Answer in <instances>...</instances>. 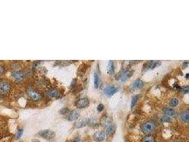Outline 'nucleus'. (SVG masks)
<instances>
[{"mask_svg":"<svg viewBox=\"0 0 189 142\" xmlns=\"http://www.w3.org/2000/svg\"><path fill=\"white\" fill-rule=\"evenodd\" d=\"M11 90V85L7 82H0V93L3 94H7Z\"/></svg>","mask_w":189,"mask_h":142,"instance_id":"obj_5","label":"nucleus"},{"mask_svg":"<svg viewBox=\"0 0 189 142\" xmlns=\"http://www.w3.org/2000/svg\"><path fill=\"white\" fill-rule=\"evenodd\" d=\"M179 104V100H178V98L176 97H173L169 101V105H170L171 107H176Z\"/></svg>","mask_w":189,"mask_h":142,"instance_id":"obj_21","label":"nucleus"},{"mask_svg":"<svg viewBox=\"0 0 189 142\" xmlns=\"http://www.w3.org/2000/svg\"><path fill=\"white\" fill-rule=\"evenodd\" d=\"M162 122H164V123H169V122H171V117L164 115V116L162 117Z\"/></svg>","mask_w":189,"mask_h":142,"instance_id":"obj_25","label":"nucleus"},{"mask_svg":"<svg viewBox=\"0 0 189 142\" xmlns=\"http://www.w3.org/2000/svg\"><path fill=\"white\" fill-rule=\"evenodd\" d=\"M80 113L79 111L74 109V110H71L67 114V116H66V119L68 121H76L79 118Z\"/></svg>","mask_w":189,"mask_h":142,"instance_id":"obj_6","label":"nucleus"},{"mask_svg":"<svg viewBox=\"0 0 189 142\" xmlns=\"http://www.w3.org/2000/svg\"><path fill=\"white\" fill-rule=\"evenodd\" d=\"M118 91V89L114 85H108L104 89V94L107 97H111Z\"/></svg>","mask_w":189,"mask_h":142,"instance_id":"obj_8","label":"nucleus"},{"mask_svg":"<svg viewBox=\"0 0 189 142\" xmlns=\"http://www.w3.org/2000/svg\"><path fill=\"white\" fill-rule=\"evenodd\" d=\"M37 134L40 137H42V138L48 140L52 139H54L56 136L55 132L51 129L41 130V131H38Z\"/></svg>","mask_w":189,"mask_h":142,"instance_id":"obj_2","label":"nucleus"},{"mask_svg":"<svg viewBox=\"0 0 189 142\" xmlns=\"http://www.w3.org/2000/svg\"><path fill=\"white\" fill-rule=\"evenodd\" d=\"M28 94L30 97L31 99H32L34 101H39L41 100V94L39 92L32 89H29L28 90Z\"/></svg>","mask_w":189,"mask_h":142,"instance_id":"obj_7","label":"nucleus"},{"mask_svg":"<svg viewBox=\"0 0 189 142\" xmlns=\"http://www.w3.org/2000/svg\"><path fill=\"white\" fill-rule=\"evenodd\" d=\"M164 114L166 116L169 117H174L176 115V112L172 107H164L162 109Z\"/></svg>","mask_w":189,"mask_h":142,"instance_id":"obj_13","label":"nucleus"},{"mask_svg":"<svg viewBox=\"0 0 189 142\" xmlns=\"http://www.w3.org/2000/svg\"><path fill=\"white\" fill-rule=\"evenodd\" d=\"M144 82H143L141 79L138 78V79L135 80L134 82H133L132 88L133 90H138V89L142 88L143 87H144Z\"/></svg>","mask_w":189,"mask_h":142,"instance_id":"obj_15","label":"nucleus"},{"mask_svg":"<svg viewBox=\"0 0 189 142\" xmlns=\"http://www.w3.org/2000/svg\"><path fill=\"white\" fill-rule=\"evenodd\" d=\"M104 108H105L104 104H102V103H100V104H99L98 105H97V112H101L102 111H103V109H104Z\"/></svg>","mask_w":189,"mask_h":142,"instance_id":"obj_27","label":"nucleus"},{"mask_svg":"<svg viewBox=\"0 0 189 142\" xmlns=\"http://www.w3.org/2000/svg\"><path fill=\"white\" fill-rule=\"evenodd\" d=\"M171 142H180V141H178V140H173V141H171Z\"/></svg>","mask_w":189,"mask_h":142,"instance_id":"obj_32","label":"nucleus"},{"mask_svg":"<svg viewBox=\"0 0 189 142\" xmlns=\"http://www.w3.org/2000/svg\"><path fill=\"white\" fill-rule=\"evenodd\" d=\"M69 112L70 111H69V109L68 107H64L60 110V113L62 114V115H67Z\"/></svg>","mask_w":189,"mask_h":142,"instance_id":"obj_26","label":"nucleus"},{"mask_svg":"<svg viewBox=\"0 0 189 142\" xmlns=\"http://www.w3.org/2000/svg\"><path fill=\"white\" fill-rule=\"evenodd\" d=\"M139 98V94H135V95L133 96L132 100H131V104H130L131 109H133V108L134 107V106L136 105L137 102H138Z\"/></svg>","mask_w":189,"mask_h":142,"instance_id":"obj_22","label":"nucleus"},{"mask_svg":"<svg viewBox=\"0 0 189 142\" xmlns=\"http://www.w3.org/2000/svg\"><path fill=\"white\" fill-rule=\"evenodd\" d=\"M134 71L133 70H128V69H125L119 73V76L118 77L119 80L122 82H126L127 80L129 79L134 74Z\"/></svg>","mask_w":189,"mask_h":142,"instance_id":"obj_3","label":"nucleus"},{"mask_svg":"<svg viewBox=\"0 0 189 142\" xmlns=\"http://www.w3.org/2000/svg\"><path fill=\"white\" fill-rule=\"evenodd\" d=\"M23 129L22 128H19L18 129H17V135H16V138L18 139H20L21 137L22 134H23Z\"/></svg>","mask_w":189,"mask_h":142,"instance_id":"obj_24","label":"nucleus"},{"mask_svg":"<svg viewBox=\"0 0 189 142\" xmlns=\"http://www.w3.org/2000/svg\"><path fill=\"white\" fill-rule=\"evenodd\" d=\"M156 124L152 121H147V122H144L141 126V129L142 132L147 134H151L156 130Z\"/></svg>","mask_w":189,"mask_h":142,"instance_id":"obj_1","label":"nucleus"},{"mask_svg":"<svg viewBox=\"0 0 189 142\" xmlns=\"http://www.w3.org/2000/svg\"><path fill=\"white\" fill-rule=\"evenodd\" d=\"M46 94L48 97H52V98H58L59 97V92L56 89H49L46 92Z\"/></svg>","mask_w":189,"mask_h":142,"instance_id":"obj_16","label":"nucleus"},{"mask_svg":"<svg viewBox=\"0 0 189 142\" xmlns=\"http://www.w3.org/2000/svg\"><path fill=\"white\" fill-rule=\"evenodd\" d=\"M76 79L73 80L71 84H70V88H75V86H76Z\"/></svg>","mask_w":189,"mask_h":142,"instance_id":"obj_29","label":"nucleus"},{"mask_svg":"<svg viewBox=\"0 0 189 142\" xmlns=\"http://www.w3.org/2000/svg\"><path fill=\"white\" fill-rule=\"evenodd\" d=\"M11 76L13 77V78H14L16 81H19V82H20V81L23 80V78H24L25 77V75H24V72H23V71L14 70L11 72Z\"/></svg>","mask_w":189,"mask_h":142,"instance_id":"obj_9","label":"nucleus"},{"mask_svg":"<svg viewBox=\"0 0 189 142\" xmlns=\"http://www.w3.org/2000/svg\"><path fill=\"white\" fill-rule=\"evenodd\" d=\"M73 142H83V141H82V139H80V137H76V138H75V139H74V141H73Z\"/></svg>","mask_w":189,"mask_h":142,"instance_id":"obj_31","label":"nucleus"},{"mask_svg":"<svg viewBox=\"0 0 189 142\" xmlns=\"http://www.w3.org/2000/svg\"><path fill=\"white\" fill-rule=\"evenodd\" d=\"M86 125H87L86 119H79V120L76 121V122L74 123V124H73L74 127H75V128H76V129L82 128V127H85Z\"/></svg>","mask_w":189,"mask_h":142,"instance_id":"obj_17","label":"nucleus"},{"mask_svg":"<svg viewBox=\"0 0 189 142\" xmlns=\"http://www.w3.org/2000/svg\"><path fill=\"white\" fill-rule=\"evenodd\" d=\"M100 75L97 72H94V86L96 89L98 88L99 85H100Z\"/></svg>","mask_w":189,"mask_h":142,"instance_id":"obj_20","label":"nucleus"},{"mask_svg":"<svg viewBox=\"0 0 189 142\" xmlns=\"http://www.w3.org/2000/svg\"><path fill=\"white\" fill-rule=\"evenodd\" d=\"M179 119L184 123L189 124V111H183L180 113Z\"/></svg>","mask_w":189,"mask_h":142,"instance_id":"obj_11","label":"nucleus"},{"mask_svg":"<svg viewBox=\"0 0 189 142\" xmlns=\"http://www.w3.org/2000/svg\"><path fill=\"white\" fill-rule=\"evenodd\" d=\"M4 72V68L3 67V66H1V65L0 64V75H2Z\"/></svg>","mask_w":189,"mask_h":142,"instance_id":"obj_30","label":"nucleus"},{"mask_svg":"<svg viewBox=\"0 0 189 142\" xmlns=\"http://www.w3.org/2000/svg\"><path fill=\"white\" fill-rule=\"evenodd\" d=\"M107 72L109 75H113L114 72H115V64H114V62L113 60H110L108 62L107 67Z\"/></svg>","mask_w":189,"mask_h":142,"instance_id":"obj_18","label":"nucleus"},{"mask_svg":"<svg viewBox=\"0 0 189 142\" xmlns=\"http://www.w3.org/2000/svg\"><path fill=\"white\" fill-rule=\"evenodd\" d=\"M101 124L103 126V127H107V126L112 124V123L110 122V118H108V117H106L103 118V119L101 120Z\"/></svg>","mask_w":189,"mask_h":142,"instance_id":"obj_23","label":"nucleus"},{"mask_svg":"<svg viewBox=\"0 0 189 142\" xmlns=\"http://www.w3.org/2000/svg\"><path fill=\"white\" fill-rule=\"evenodd\" d=\"M115 131H116V126L115 124H112L106 127L105 134L107 137H111V136H113L115 134Z\"/></svg>","mask_w":189,"mask_h":142,"instance_id":"obj_14","label":"nucleus"},{"mask_svg":"<svg viewBox=\"0 0 189 142\" xmlns=\"http://www.w3.org/2000/svg\"><path fill=\"white\" fill-rule=\"evenodd\" d=\"M141 142H155V137L151 134H147L143 137Z\"/></svg>","mask_w":189,"mask_h":142,"instance_id":"obj_19","label":"nucleus"},{"mask_svg":"<svg viewBox=\"0 0 189 142\" xmlns=\"http://www.w3.org/2000/svg\"><path fill=\"white\" fill-rule=\"evenodd\" d=\"M162 64V62L159 61V60H151V61L147 62V67L148 69H154L156 68L159 67V66H161Z\"/></svg>","mask_w":189,"mask_h":142,"instance_id":"obj_12","label":"nucleus"},{"mask_svg":"<svg viewBox=\"0 0 189 142\" xmlns=\"http://www.w3.org/2000/svg\"><path fill=\"white\" fill-rule=\"evenodd\" d=\"M182 92L184 93V94H187V93H189V85H187V86L184 87L182 89Z\"/></svg>","mask_w":189,"mask_h":142,"instance_id":"obj_28","label":"nucleus"},{"mask_svg":"<svg viewBox=\"0 0 189 142\" xmlns=\"http://www.w3.org/2000/svg\"><path fill=\"white\" fill-rule=\"evenodd\" d=\"M106 134L103 131H96L93 135V139L96 142H102L105 139Z\"/></svg>","mask_w":189,"mask_h":142,"instance_id":"obj_10","label":"nucleus"},{"mask_svg":"<svg viewBox=\"0 0 189 142\" xmlns=\"http://www.w3.org/2000/svg\"><path fill=\"white\" fill-rule=\"evenodd\" d=\"M90 104V101L88 100V98L87 97H82V98H80L78 100H76V102H75V104L77 107L78 108H85L87 107H88Z\"/></svg>","mask_w":189,"mask_h":142,"instance_id":"obj_4","label":"nucleus"},{"mask_svg":"<svg viewBox=\"0 0 189 142\" xmlns=\"http://www.w3.org/2000/svg\"><path fill=\"white\" fill-rule=\"evenodd\" d=\"M34 142H39V141H37V140H34Z\"/></svg>","mask_w":189,"mask_h":142,"instance_id":"obj_33","label":"nucleus"}]
</instances>
